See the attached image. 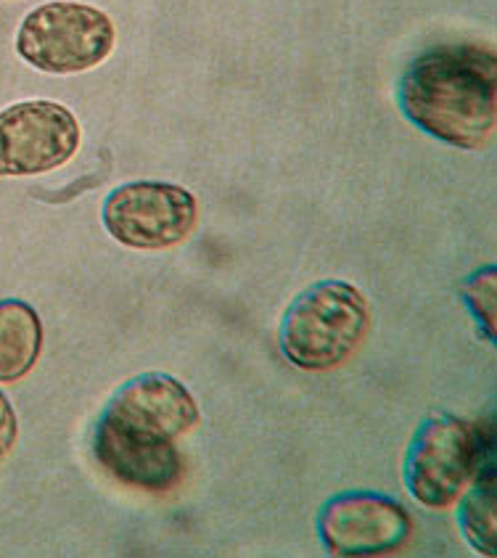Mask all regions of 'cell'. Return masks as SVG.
Listing matches in <instances>:
<instances>
[{"mask_svg":"<svg viewBox=\"0 0 497 558\" xmlns=\"http://www.w3.org/2000/svg\"><path fill=\"white\" fill-rule=\"evenodd\" d=\"M93 452L117 482L146 493H165L175 487L183 474V458L175 448V439L130 426L109 413L98 421Z\"/></svg>","mask_w":497,"mask_h":558,"instance_id":"obj_8","label":"cell"},{"mask_svg":"<svg viewBox=\"0 0 497 558\" xmlns=\"http://www.w3.org/2000/svg\"><path fill=\"white\" fill-rule=\"evenodd\" d=\"M83 130L59 101L33 98L0 111V178H35L77 154Z\"/></svg>","mask_w":497,"mask_h":558,"instance_id":"obj_6","label":"cell"},{"mask_svg":"<svg viewBox=\"0 0 497 558\" xmlns=\"http://www.w3.org/2000/svg\"><path fill=\"white\" fill-rule=\"evenodd\" d=\"M114 46V22L101 9L72 0L37 5L16 29V53L46 74L96 70Z\"/></svg>","mask_w":497,"mask_h":558,"instance_id":"obj_4","label":"cell"},{"mask_svg":"<svg viewBox=\"0 0 497 558\" xmlns=\"http://www.w3.org/2000/svg\"><path fill=\"white\" fill-rule=\"evenodd\" d=\"M19 437V418L14 405L9 402V397L0 389V461L14 450Z\"/></svg>","mask_w":497,"mask_h":558,"instance_id":"obj_13","label":"cell"},{"mask_svg":"<svg viewBox=\"0 0 497 558\" xmlns=\"http://www.w3.org/2000/svg\"><path fill=\"white\" fill-rule=\"evenodd\" d=\"M107 413L124 424L161 434L167 439L183 437L202 421L194 395L175 376L157 374V371L130 378L120 392L111 397Z\"/></svg>","mask_w":497,"mask_h":558,"instance_id":"obj_9","label":"cell"},{"mask_svg":"<svg viewBox=\"0 0 497 558\" xmlns=\"http://www.w3.org/2000/svg\"><path fill=\"white\" fill-rule=\"evenodd\" d=\"M43 324L22 300L0 302V384L22 381L40 361Z\"/></svg>","mask_w":497,"mask_h":558,"instance_id":"obj_10","label":"cell"},{"mask_svg":"<svg viewBox=\"0 0 497 558\" xmlns=\"http://www.w3.org/2000/svg\"><path fill=\"white\" fill-rule=\"evenodd\" d=\"M469 493H465L461 511H458V522L465 541L482 556L497 554V524H495V463L484 466L476 480L471 482Z\"/></svg>","mask_w":497,"mask_h":558,"instance_id":"obj_11","label":"cell"},{"mask_svg":"<svg viewBox=\"0 0 497 558\" xmlns=\"http://www.w3.org/2000/svg\"><path fill=\"white\" fill-rule=\"evenodd\" d=\"M400 107L415 128L447 146L487 148L497 125L495 53L474 43L421 53L402 74Z\"/></svg>","mask_w":497,"mask_h":558,"instance_id":"obj_1","label":"cell"},{"mask_svg":"<svg viewBox=\"0 0 497 558\" xmlns=\"http://www.w3.org/2000/svg\"><path fill=\"white\" fill-rule=\"evenodd\" d=\"M320 537L331 556H389L413 535V519L397 500L376 493H347L320 511Z\"/></svg>","mask_w":497,"mask_h":558,"instance_id":"obj_7","label":"cell"},{"mask_svg":"<svg viewBox=\"0 0 497 558\" xmlns=\"http://www.w3.org/2000/svg\"><path fill=\"white\" fill-rule=\"evenodd\" d=\"M368 328L371 307L360 289L344 281H320L286 310L278 342L291 365L323 374L350 361Z\"/></svg>","mask_w":497,"mask_h":558,"instance_id":"obj_2","label":"cell"},{"mask_svg":"<svg viewBox=\"0 0 497 558\" xmlns=\"http://www.w3.org/2000/svg\"><path fill=\"white\" fill-rule=\"evenodd\" d=\"M489 463H495V452L487 424L432 415L410 442L405 485L421 506L450 508Z\"/></svg>","mask_w":497,"mask_h":558,"instance_id":"obj_3","label":"cell"},{"mask_svg":"<svg viewBox=\"0 0 497 558\" xmlns=\"http://www.w3.org/2000/svg\"><path fill=\"white\" fill-rule=\"evenodd\" d=\"M104 226L130 250H172L196 231L198 204L191 191L175 183H124L104 202Z\"/></svg>","mask_w":497,"mask_h":558,"instance_id":"obj_5","label":"cell"},{"mask_svg":"<svg viewBox=\"0 0 497 558\" xmlns=\"http://www.w3.org/2000/svg\"><path fill=\"white\" fill-rule=\"evenodd\" d=\"M465 302L480 318L484 337H495V268L476 272L465 287Z\"/></svg>","mask_w":497,"mask_h":558,"instance_id":"obj_12","label":"cell"}]
</instances>
